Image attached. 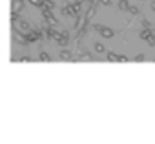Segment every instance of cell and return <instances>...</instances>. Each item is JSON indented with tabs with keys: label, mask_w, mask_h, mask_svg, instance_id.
<instances>
[{
	"label": "cell",
	"mask_w": 155,
	"mask_h": 144,
	"mask_svg": "<svg viewBox=\"0 0 155 144\" xmlns=\"http://www.w3.org/2000/svg\"><path fill=\"white\" fill-rule=\"evenodd\" d=\"M29 4H31V6H37V8H40V6H42V0H29Z\"/></svg>",
	"instance_id": "cell-14"
},
{
	"label": "cell",
	"mask_w": 155,
	"mask_h": 144,
	"mask_svg": "<svg viewBox=\"0 0 155 144\" xmlns=\"http://www.w3.org/2000/svg\"><path fill=\"white\" fill-rule=\"evenodd\" d=\"M58 57H60L62 60H73V53L68 51V49H62V51L58 53Z\"/></svg>",
	"instance_id": "cell-7"
},
{
	"label": "cell",
	"mask_w": 155,
	"mask_h": 144,
	"mask_svg": "<svg viewBox=\"0 0 155 144\" xmlns=\"http://www.w3.org/2000/svg\"><path fill=\"white\" fill-rule=\"evenodd\" d=\"M150 6H151V11L155 13V0H151V4H150Z\"/></svg>",
	"instance_id": "cell-19"
},
{
	"label": "cell",
	"mask_w": 155,
	"mask_h": 144,
	"mask_svg": "<svg viewBox=\"0 0 155 144\" xmlns=\"http://www.w3.org/2000/svg\"><path fill=\"white\" fill-rule=\"evenodd\" d=\"M128 13H130L131 17H135V15H139V8H135V6H128Z\"/></svg>",
	"instance_id": "cell-12"
},
{
	"label": "cell",
	"mask_w": 155,
	"mask_h": 144,
	"mask_svg": "<svg viewBox=\"0 0 155 144\" xmlns=\"http://www.w3.org/2000/svg\"><path fill=\"white\" fill-rule=\"evenodd\" d=\"M133 60H135V62H144V60H146V57H144L142 53H139V55H137V57H135Z\"/></svg>",
	"instance_id": "cell-13"
},
{
	"label": "cell",
	"mask_w": 155,
	"mask_h": 144,
	"mask_svg": "<svg viewBox=\"0 0 155 144\" xmlns=\"http://www.w3.org/2000/svg\"><path fill=\"white\" fill-rule=\"evenodd\" d=\"M95 53H99V55H102L104 51H106V47H104V44H101V42H95Z\"/></svg>",
	"instance_id": "cell-8"
},
{
	"label": "cell",
	"mask_w": 155,
	"mask_h": 144,
	"mask_svg": "<svg viewBox=\"0 0 155 144\" xmlns=\"http://www.w3.org/2000/svg\"><path fill=\"white\" fill-rule=\"evenodd\" d=\"M20 60H22V62H31V57H22Z\"/></svg>",
	"instance_id": "cell-18"
},
{
	"label": "cell",
	"mask_w": 155,
	"mask_h": 144,
	"mask_svg": "<svg viewBox=\"0 0 155 144\" xmlns=\"http://www.w3.org/2000/svg\"><path fill=\"white\" fill-rule=\"evenodd\" d=\"M79 2H88L90 4V2H93V0H79Z\"/></svg>",
	"instance_id": "cell-20"
},
{
	"label": "cell",
	"mask_w": 155,
	"mask_h": 144,
	"mask_svg": "<svg viewBox=\"0 0 155 144\" xmlns=\"http://www.w3.org/2000/svg\"><path fill=\"white\" fill-rule=\"evenodd\" d=\"M128 6H130L128 0H119V9L120 11H128Z\"/></svg>",
	"instance_id": "cell-9"
},
{
	"label": "cell",
	"mask_w": 155,
	"mask_h": 144,
	"mask_svg": "<svg viewBox=\"0 0 155 144\" xmlns=\"http://www.w3.org/2000/svg\"><path fill=\"white\" fill-rule=\"evenodd\" d=\"M108 60H110V62H119V55L113 53V51H110V53H108Z\"/></svg>",
	"instance_id": "cell-11"
},
{
	"label": "cell",
	"mask_w": 155,
	"mask_h": 144,
	"mask_svg": "<svg viewBox=\"0 0 155 144\" xmlns=\"http://www.w3.org/2000/svg\"><path fill=\"white\" fill-rule=\"evenodd\" d=\"M38 60H42V62H49V60H51V57H49L46 51H42V53L38 55Z\"/></svg>",
	"instance_id": "cell-10"
},
{
	"label": "cell",
	"mask_w": 155,
	"mask_h": 144,
	"mask_svg": "<svg viewBox=\"0 0 155 144\" xmlns=\"http://www.w3.org/2000/svg\"><path fill=\"white\" fill-rule=\"evenodd\" d=\"M62 15H66V17H79V15H75V11H73V8H71V4H68V6H64L62 8Z\"/></svg>",
	"instance_id": "cell-6"
},
{
	"label": "cell",
	"mask_w": 155,
	"mask_h": 144,
	"mask_svg": "<svg viewBox=\"0 0 155 144\" xmlns=\"http://www.w3.org/2000/svg\"><path fill=\"white\" fill-rule=\"evenodd\" d=\"M130 58L128 57H124V55H119V62H128Z\"/></svg>",
	"instance_id": "cell-16"
},
{
	"label": "cell",
	"mask_w": 155,
	"mask_h": 144,
	"mask_svg": "<svg viewBox=\"0 0 155 144\" xmlns=\"http://www.w3.org/2000/svg\"><path fill=\"white\" fill-rule=\"evenodd\" d=\"M142 26H144V28H151L153 24H151V22H148V20H142Z\"/></svg>",
	"instance_id": "cell-17"
},
{
	"label": "cell",
	"mask_w": 155,
	"mask_h": 144,
	"mask_svg": "<svg viewBox=\"0 0 155 144\" xmlns=\"http://www.w3.org/2000/svg\"><path fill=\"white\" fill-rule=\"evenodd\" d=\"M42 15H44V20H46V24H48L49 28H55V26L58 24V20L53 17V13H51V11H46V9H44V11H42Z\"/></svg>",
	"instance_id": "cell-2"
},
{
	"label": "cell",
	"mask_w": 155,
	"mask_h": 144,
	"mask_svg": "<svg viewBox=\"0 0 155 144\" xmlns=\"http://www.w3.org/2000/svg\"><path fill=\"white\" fill-rule=\"evenodd\" d=\"M53 8H55V2L53 0H42V6H40V9L44 11H53Z\"/></svg>",
	"instance_id": "cell-5"
},
{
	"label": "cell",
	"mask_w": 155,
	"mask_h": 144,
	"mask_svg": "<svg viewBox=\"0 0 155 144\" xmlns=\"http://www.w3.org/2000/svg\"><path fill=\"white\" fill-rule=\"evenodd\" d=\"M93 29H95V31H99V33H101L104 38H113V37H115V31H113L111 28H108V26L95 24V26H93Z\"/></svg>",
	"instance_id": "cell-1"
},
{
	"label": "cell",
	"mask_w": 155,
	"mask_h": 144,
	"mask_svg": "<svg viewBox=\"0 0 155 144\" xmlns=\"http://www.w3.org/2000/svg\"><path fill=\"white\" fill-rule=\"evenodd\" d=\"M95 2H99L102 6H111V0H95Z\"/></svg>",
	"instance_id": "cell-15"
},
{
	"label": "cell",
	"mask_w": 155,
	"mask_h": 144,
	"mask_svg": "<svg viewBox=\"0 0 155 144\" xmlns=\"http://www.w3.org/2000/svg\"><path fill=\"white\" fill-rule=\"evenodd\" d=\"M13 24L17 26V31H22V33H28V31L31 29V26H29L28 20H20V18H18V20H15Z\"/></svg>",
	"instance_id": "cell-3"
},
{
	"label": "cell",
	"mask_w": 155,
	"mask_h": 144,
	"mask_svg": "<svg viewBox=\"0 0 155 144\" xmlns=\"http://www.w3.org/2000/svg\"><path fill=\"white\" fill-rule=\"evenodd\" d=\"M24 9V0H13V6H11V15H18Z\"/></svg>",
	"instance_id": "cell-4"
}]
</instances>
